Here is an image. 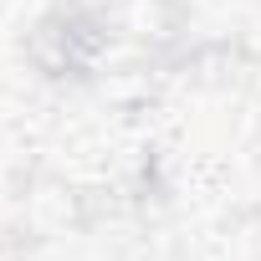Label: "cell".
Returning <instances> with one entry per match:
<instances>
[{"instance_id": "1", "label": "cell", "mask_w": 261, "mask_h": 261, "mask_svg": "<svg viewBox=\"0 0 261 261\" xmlns=\"http://www.w3.org/2000/svg\"><path fill=\"white\" fill-rule=\"evenodd\" d=\"M102 21L87 16L82 6H57L51 16L36 21L31 36V57L46 77H87L102 57Z\"/></svg>"}]
</instances>
